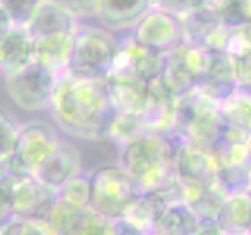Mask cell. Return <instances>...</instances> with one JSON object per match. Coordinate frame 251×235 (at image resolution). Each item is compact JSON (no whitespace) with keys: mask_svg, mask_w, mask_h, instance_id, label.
I'll use <instances>...</instances> for the list:
<instances>
[{"mask_svg":"<svg viewBox=\"0 0 251 235\" xmlns=\"http://www.w3.org/2000/svg\"><path fill=\"white\" fill-rule=\"evenodd\" d=\"M113 112L107 78L73 72L58 78L49 107L53 125L73 141L104 140Z\"/></svg>","mask_w":251,"mask_h":235,"instance_id":"1","label":"cell"},{"mask_svg":"<svg viewBox=\"0 0 251 235\" xmlns=\"http://www.w3.org/2000/svg\"><path fill=\"white\" fill-rule=\"evenodd\" d=\"M198 223L200 218L185 202L170 204L163 207L157 219L155 232L165 235H192Z\"/></svg>","mask_w":251,"mask_h":235,"instance_id":"25","label":"cell"},{"mask_svg":"<svg viewBox=\"0 0 251 235\" xmlns=\"http://www.w3.org/2000/svg\"><path fill=\"white\" fill-rule=\"evenodd\" d=\"M217 221L225 234H251V194L248 191L227 194Z\"/></svg>","mask_w":251,"mask_h":235,"instance_id":"23","label":"cell"},{"mask_svg":"<svg viewBox=\"0 0 251 235\" xmlns=\"http://www.w3.org/2000/svg\"><path fill=\"white\" fill-rule=\"evenodd\" d=\"M214 60V52L206 47L184 41L176 49L165 53L163 70L160 74L165 86L176 97L184 96L204 82Z\"/></svg>","mask_w":251,"mask_h":235,"instance_id":"6","label":"cell"},{"mask_svg":"<svg viewBox=\"0 0 251 235\" xmlns=\"http://www.w3.org/2000/svg\"><path fill=\"white\" fill-rule=\"evenodd\" d=\"M225 235H251V234H225Z\"/></svg>","mask_w":251,"mask_h":235,"instance_id":"43","label":"cell"},{"mask_svg":"<svg viewBox=\"0 0 251 235\" xmlns=\"http://www.w3.org/2000/svg\"><path fill=\"white\" fill-rule=\"evenodd\" d=\"M163 207H165V204L157 198L155 194L141 193L140 198L135 201V204H133L130 210L126 213V216L121 219H126V221L137 226L138 229L146 232L148 235H151L155 232L157 219H159Z\"/></svg>","mask_w":251,"mask_h":235,"instance_id":"26","label":"cell"},{"mask_svg":"<svg viewBox=\"0 0 251 235\" xmlns=\"http://www.w3.org/2000/svg\"><path fill=\"white\" fill-rule=\"evenodd\" d=\"M33 63V38L25 27H11L0 39V75L13 77Z\"/></svg>","mask_w":251,"mask_h":235,"instance_id":"16","label":"cell"},{"mask_svg":"<svg viewBox=\"0 0 251 235\" xmlns=\"http://www.w3.org/2000/svg\"><path fill=\"white\" fill-rule=\"evenodd\" d=\"M73 46L74 33L33 38V63L60 78L69 70Z\"/></svg>","mask_w":251,"mask_h":235,"instance_id":"18","label":"cell"},{"mask_svg":"<svg viewBox=\"0 0 251 235\" xmlns=\"http://www.w3.org/2000/svg\"><path fill=\"white\" fill-rule=\"evenodd\" d=\"M115 235H148L126 219H115Z\"/></svg>","mask_w":251,"mask_h":235,"instance_id":"39","label":"cell"},{"mask_svg":"<svg viewBox=\"0 0 251 235\" xmlns=\"http://www.w3.org/2000/svg\"><path fill=\"white\" fill-rule=\"evenodd\" d=\"M14 215L10 206V201H8L6 194L3 191V188L0 187V226H8L14 221Z\"/></svg>","mask_w":251,"mask_h":235,"instance_id":"38","label":"cell"},{"mask_svg":"<svg viewBox=\"0 0 251 235\" xmlns=\"http://www.w3.org/2000/svg\"><path fill=\"white\" fill-rule=\"evenodd\" d=\"M110 97L115 112L137 116L143 121L149 102L148 83L140 82H124V80H108Z\"/></svg>","mask_w":251,"mask_h":235,"instance_id":"21","label":"cell"},{"mask_svg":"<svg viewBox=\"0 0 251 235\" xmlns=\"http://www.w3.org/2000/svg\"><path fill=\"white\" fill-rule=\"evenodd\" d=\"M83 171L82 152L78 151L73 140L63 137L53 154L46 160V163L38 169L35 176L43 185L57 193L58 188H61L68 180L78 176Z\"/></svg>","mask_w":251,"mask_h":235,"instance_id":"14","label":"cell"},{"mask_svg":"<svg viewBox=\"0 0 251 235\" xmlns=\"http://www.w3.org/2000/svg\"><path fill=\"white\" fill-rule=\"evenodd\" d=\"M218 169V182L227 194L247 191L251 177V140L222 135L210 147Z\"/></svg>","mask_w":251,"mask_h":235,"instance_id":"9","label":"cell"},{"mask_svg":"<svg viewBox=\"0 0 251 235\" xmlns=\"http://www.w3.org/2000/svg\"><path fill=\"white\" fill-rule=\"evenodd\" d=\"M130 35L138 44L160 53L176 49L185 41L182 22L175 14L159 8L155 2L152 10L137 24Z\"/></svg>","mask_w":251,"mask_h":235,"instance_id":"11","label":"cell"},{"mask_svg":"<svg viewBox=\"0 0 251 235\" xmlns=\"http://www.w3.org/2000/svg\"><path fill=\"white\" fill-rule=\"evenodd\" d=\"M61 2L77 19V22H90L98 19L100 0H61Z\"/></svg>","mask_w":251,"mask_h":235,"instance_id":"35","label":"cell"},{"mask_svg":"<svg viewBox=\"0 0 251 235\" xmlns=\"http://www.w3.org/2000/svg\"><path fill=\"white\" fill-rule=\"evenodd\" d=\"M19 129L21 122L16 121L10 112L0 108V162L14 155Z\"/></svg>","mask_w":251,"mask_h":235,"instance_id":"31","label":"cell"},{"mask_svg":"<svg viewBox=\"0 0 251 235\" xmlns=\"http://www.w3.org/2000/svg\"><path fill=\"white\" fill-rule=\"evenodd\" d=\"M171 133L188 143L212 147L223 133L220 100L201 88H193L177 97L176 122Z\"/></svg>","mask_w":251,"mask_h":235,"instance_id":"3","label":"cell"},{"mask_svg":"<svg viewBox=\"0 0 251 235\" xmlns=\"http://www.w3.org/2000/svg\"><path fill=\"white\" fill-rule=\"evenodd\" d=\"M165 53L155 52L138 44L130 33L120 36L112 69L107 75L108 80L140 82L149 83L154 78L160 77L163 70Z\"/></svg>","mask_w":251,"mask_h":235,"instance_id":"8","label":"cell"},{"mask_svg":"<svg viewBox=\"0 0 251 235\" xmlns=\"http://www.w3.org/2000/svg\"><path fill=\"white\" fill-rule=\"evenodd\" d=\"M154 8L149 0H100L98 25L123 36L137 27V24Z\"/></svg>","mask_w":251,"mask_h":235,"instance_id":"15","label":"cell"},{"mask_svg":"<svg viewBox=\"0 0 251 235\" xmlns=\"http://www.w3.org/2000/svg\"><path fill=\"white\" fill-rule=\"evenodd\" d=\"M77 19L71 14L61 0H44L27 27L31 38H43L58 33H75Z\"/></svg>","mask_w":251,"mask_h":235,"instance_id":"19","label":"cell"},{"mask_svg":"<svg viewBox=\"0 0 251 235\" xmlns=\"http://www.w3.org/2000/svg\"><path fill=\"white\" fill-rule=\"evenodd\" d=\"M151 235H165V234H160V232H154V234H151Z\"/></svg>","mask_w":251,"mask_h":235,"instance_id":"44","label":"cell"},{"mask_svg":"<svg viewBox=\"0 0 251 235\" xmlns=\"http://www.w3.org/2000/svg\"><path fill=\"white\" fill-rule=\"evenodd\" d=\"M209 96L222 102L237 88L234 75V63L232 57L226 52H214V60L209 69V74L204 82L198 86Z\"/></svg>","mask_w":251,"mask_h":235,"instance_id":"22","label":"cell"},{"mask_svg":"<svg viewBox=\"0 0 251 235\" xmlns=\"http://www.w3.org/2000/svg\"><path fill=\"white\" fill-rule=\"evenodd\" d=\"M175 176L185 193L217 180L218 169L212 149L177 138Z\"/></svg>","mask_w":251,"mask_h":235,"instance_id":"12","label":"cell"},{"mask_svg":"<svg viewBox=\"0 0 251 235\" xmlns=\"http://www.w3.org/2000/svg\"><path fill=\"white\" fill-rule=\"evenodd\" d=\"M69 235H115V219L86 207L80 210Z\"/></svg>","mask_w":251,"mask_h":235,"instance_id":"30","label":"cell"},{"mask_svg":"<svg viewBox=\"0 0 251 235\" xmlns=\"http://www.w3.org/2000/svg\"><path fill=\"white\" fill-rule=\"evenodd\" d=\"M61 138L63 135L52 121L31 119L21 124L14 155L27 171L36 174L38 169L57 149Z\"/></svg>","mask_w":251,"mask_h":235,"instance_id":"10","label":"cell"},{"mask_svg":"<svg viewBox=\"0 0 251 235\" xmlns=\"http://www.w3.org/2000/svg\"><path fill=\"white\" fill-rule=\"evenodd\" d=\"M0 187L10 201L14 218L38 216L55 198V191L43 185L31 172L8 177L0 182Z\"/></svg>","mask_w":251,"mask_h":235,"instance_id":"13","label":"cell"},{"mask_svg":"<svg viewBox=\"0 0 251 235\" xmlns=\"http://www.w3.org/2000/svg\"><path fill=\"white\" fill-rule=\"evenodd\" d=\"M55 196L63 201L65 204L71 207H75L78 210L90 207V201H91V179L90 174L86 172H80L78 176L73 177L71 180L58 188Z\"/></svg>","mask_w":251,"mask_h":235,"instance_id":"29","label":"cell"},{"mask_svg":"<svg viewBox=\"0 0 251 235\" xmlns=\"http://www.w3.org/2000/svg\"><path fill=\"white\" fill-rule=\"evenodd\" d=\"M90 179V207L112 219L124 218L141 194L132 177L118 164L98 168Z\"/></svg>","mask_w":251,"mask_h":235,"instance_id":"5","label":"cell"},{"mask_svg":"<svg viewBox=\"0 0 251 235\" xmlns=\"http://www.w3.org/2000/svg\"><path fill=\"white\" fill-rule=\"evenodd\" d=\"M145 132L148 130L140 118L113 112L105 132V138L112 140L113 143H116L118 149H120L126 144H129L135 138H138Z\"/></svg>","mask_w":251,"mask_h":235,"instance_id":"27","label":"cell"},{"mask_svg":"<svg viewBox=\"0 0 251 235\" xmlns=\"http://www.w3.org/2000/svg\"><path fill=\"white\" fill-rule=\"evenodd\" d=\"M237 13L240 22H251V0L237 2Z\"/></svg>","mask_w":251,"mask_h":235,"instance_id":"41","label":"cell"},{"mask_svg":"<svg viewBox=\"0 0 251 235\" xmlns=\"http://www.w3.org/2000/svg\"><path fill=\"white\" fill-rule=\"evenodd\" d=\"M177 138L173 133L145 132L118 151L121 166L138 187L140 193H154L175 179Z\"/></svg>","mask_w":251,"mask_h":235,"instance_id":"2","label":"cell"},{"mask_svg":"<svg viewBox=\"0 0 251 235\" xmlns=\"http://www.w3.org/2000/svg\"><path fill=\"white\" fill-rule=\"evenodd\" d=\"M10 235H57L41 216L16 218L10 224Z\"/></svg>","mask_w":251,"mask_h":235,"instance_id":"33","label":"cell"},{"mask_svg":"<svg viewBox=\"0 0 251 235\" xmlns=\"http://www.w3.org/2000/svg\"><path fill=\"white\" fill-rule=\"evenodd\" d=\"M13 27H28L39 8L41 0H2Z\"/></svg>","mask_w":251,"mask_h":235,"instance_id":"32","label":"cell"},{"mask_svg":"<svg viewBox=\"0 0 251 235\" xmlns=\"http://www.w3.org/2000/svg\"><path fill=\"white\" fill-rule=\"evenodd\" d=\"M5 91L13 104L28 113L49 112L58 78L43 66L31 65L13 77H6Z\"/></svg>","mask_w":251,"mask_h":235,"instance_id":"7","label":"cell"},{"mask_svg":"<svg viewBox=\"0 0 251 235\" xmlns=\"http://www.w3.org/2000/svg\"><path fill=\"white\" fill-rule=\"evenodd\" d=\"M220 105L223 118L222 135L251 140V91L235 88Z\"/></svg>","mask_w":251,"mask_h":235,"instance_id":"20","label":"cell"},{"mask_svg":"<svg viewBox=\"0 0 251 235\" xmlns=\"http://www.w3.org/2000/svg\"><path fill=\"white\" fill-rule=\"evenodd\" d=\"M120 36L91 22H78L69 70L77 75L107 78L115 61Z\"/></svg>","mask_w":251,"mask_h":235,"instance_id":"4","label":"cell"},{"mask_svg":"<svg viewBox=\"0 0 251 235\" xmlns=\"http://www.w3.org/2000/svg\"><path fill=\"white\" fill-rule=\"evenodd\" d=\"M149 102L143 118V124L148 132L171 133L176 122V105L177 97L173 94L160 77L148 83Z\"/></svg>","mask_w":251,"mask_h":235,"instance_id":"17","label":"cell"},{"mask_svg":"<svg viewBox=\"0 0 251 235\" xmlns=\"http://www.w3.org/2000/svg\"><path fill=\"white\" fill-rule=\"evenodd\" d=\"M78 213H80V210L68 206V204L60 201L57 196H55L38 216L44 218L57 235H69L77 221Z\"/></svg>","mask_w":251,"mask_h":235,"instance_id":"28","label":"cell"},{"mask_svg":"<svg viewBox=\"0 0 251 235\" xmlns=\"http://www.w3.org/2000/svg\"><path fill=\"white\" fill-rule=\"evenodd\" d=\"M247 191L251 194V177H250V182H248V188H247Z\"/></svg>","mask_w":251,"mask_h":235,"instance_id":"42","label":"cell"},{"mask_svg":"<svg viewBox=\"0 0 251 235\" xmlns=\"http://www.w3.org/2000/svg\"><path fill=\"white\" fill-rule=\"evenodd\" d=\"M192 235H225V231L217 219H200Z\"/></svg>","mask_w":251,"mask_h":235,"instance_id":"37","label":"cell"},{"mask_svg":"<svg viewBox=\"0 0 251 235\" xmlns=\"http://www.w3.org/2000/svg\"><path fill=\"white\" fill-rule=\"evenodd\" d=\"M251 50V22H240L229 27L227 53L231 57Z\"/></svg>","mask_w":251,"mask_h":235,"instance_id":"34","label":"cell"},{"mask_svg":"<svg viewBox=\"0 0 251 235\" xmlns=\"http://www.w3.org/2000/svg\"><path fill=\"white\" fill-rule=\"evenodd\" d=\"M235 86L240 90L251 91V50L232 57Z\"/></svg>","mask_w":251,"mask_h":235,"instance_id":"36","label":"cell"},{"mask_svg":"<svg viewBox=\"0 0 251 235\" xmlns=\"http://www.w3.org/2000/svg\"><path fill=\"white\" fill-rule=\"evenodd\" d=\"M11 27H13V24H11L10 16H8L3 3L0 2V39H2L8 31L11 30Z\"/></svg>","mask_w":251,"mask_h":235,"instance_id":"40","label":"cell"},{"mask_svg":"<svg viewBox=\"0 0 251 235\" xmlns=\"http://www.w3.org/2000/svg\"><path fill=\"white\" fill-rule=\"evenodd\" d=\"M226 198L227 193L217 179L196 190L187 191L185 204L200 219H218Z\"/></svg>","mask_w":251,"mask_h":235,"instance_id":"24","label":"cell"}]
</instances>
